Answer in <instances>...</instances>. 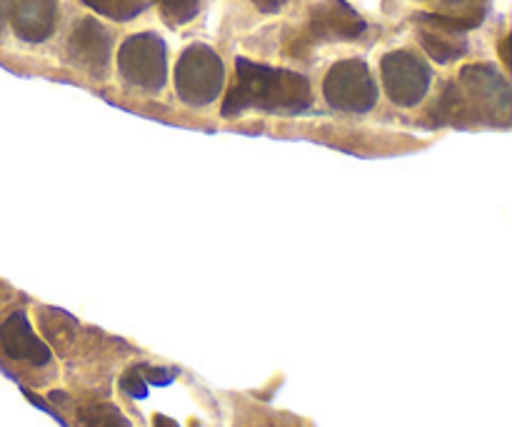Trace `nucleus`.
<instances>
[{
  "instance_id": "obj_1",
  "label": "nucleus",
  "mask_w": 512,
  "mask_h": 427,
  "mask_svg": "<svg viewBox=\"0 0 512 427\" xmlns=\"http://www.w3.org/2000/svg\"><path fill=\"white\" fill-rule=\"evenodd\" d=\"M310 105H313V88L305 75L238 58L235 85L225 98L223 115L235 118L250 108L278 115H300L310 110Z\"/></svg>"
},
{
  "instance_id": "obj_2",
  "label": "nucleus",
  "mask_w": 512,
  "mask_h": 427,
  "mask_svg": "<svg viewBox=\"0 0 512 427\" xmlns=\"http://www.w3.org/2000/svg\"><path fill=\"white\" fill-rule=\"evenodd\" d=\"M0 370L23 388H43L55 378L53 350L33 330L23 300L0 298Z\"/></svg>"
},
{
  "instance_id": "obj_3",
  "label": "nucleus",
  "mask_w": 512,
  "mask_h": 427,
  "mask_svg": "<svg viewBox=\"0 0 512 427\" xmlns=\"http://www.w3.org/2000/svg\"><path fill=\"white\" fill-rule=\"evenodd\" d=\"M468 125H500L508 128L512 93L510 83L495 65L478 63L463 68L458 80Z\"/></svg>"
},
{
  "instance_id": "obj_4",
  "label": "nucleus",
  "mask_w": 512,
  "mask_h": 427,
  "mask_svg": "<svg viewBox=\"0 0 512 427\" xmlns=\"http://www.w3.org/2000/svg\"><path fill=\"white\" fill-rule=\"evenodd\" d=\"M225 83V65L210 45L195 43L185 48L175 65V90L180 100L193 108L210 105Z\"/></svg>"
},
{
  "instance_id": "obj_5",
  "label": "nucleus",
  "mask_w": 512,
  "mask_h": 427,
  "mask_svg": "<svg viewBox=\"0 0 512 427\" xmlns=\"http://www.w3.org/2000/svg\"><path fill=\"white\" fill-rule=\"evenodd\" d=\"M118 70L125 83L148 93L163 90L168 80V48L155 33L130 35L118 53Z\"/></svg>"
},
{
  "instance_id": "obj_6",
  "label": "nucleus",
  "mask_w": 512,
  "mask_h": 427,
  "mask_svg": "<svg viewBox=\"0 0 512 427\" xmlns=\"http://www.w3.org/2000/svg\"><path fill=\"white\" fill-rule=\"evenodd\" d=\"M325 100L335 110L368 113L378 103V83L365 60H340L328 70L323 83Z\"/></svg>"
},
{
  "instance_id": "obj_7",
  "label": "nucleus",
  "mask_w": 512,
  "mask_h": 427,
  "mask_svg": "<svg viewBox=\"0 0 512 427\" xmlns=\"http://www.w3.org/2000/svg\"><path fill=\"white\" fill-rule=\"evenodd\" d=\"M383 85L388 98L400 108H413L428 95L433 70L420 55L410 50H393L380 63Z\"/></svg>"
},
{
  "instance_id": "obj_8",
  "label": "nucleus",
  "mask_w": 512,
  "mask_h": 427,
  "mask_svg": "<svg viewBox=\"0 0 512 427\" xmlns=\"http://www.w3.org/2000/svg\"><path fill=\"white\" fill-rule=\"evenodd\" d=\"M110 53H113V33L95 18H83L75 23L68 38V60L93 78L108 73Z\"/></svg>"
},
{
  "instance_id": "obj_9",
  "label": "nucleus",
  "mask_w": 512,
  "mask_h": 427,
  "mask_svg": "<svg viewBox=\"0 0 512 427\" xmlns=\"http://www.w3.org/2000/svg\"><path fill=\"white\" fill-rule=\"evenodd\" d=\"M368 23L360 18L358 10L345 0H320L310 10V28L300 43L310 48L325 40H355L365 33Z\"/></svg>"
},
{
  "instance_id": "obj_10",
  "label": "nucleus",
  "mask_w": 512,
  "mask_h": 427,
  "mask_svg": "<svg viewBox=\"0 0 512 427\" xmlns=\"http://www.w3.org/2000/svg\"><path fill=\"white\" fill-rule=\"evenodd\" d=\"M8 20L20 40L43 43L58 23V0H13Z\"/></svg>"
},
{
  "instance_id": "obj_11",
  "label": "nucleus",
  "mask_w": 512,
  "mask_h": 427,
  "mask_svg": "<svg viewBox=\"0 0 512 427\" xmlns=\"http://www.w3.org/2000/svg\"><path fill=\"white\" fill-rule=\"evenodd\" d=\"M50 405L45 403L43 408H70L73 410V423L68 427H133L128 418L123 415V410L118 405L108 403V400L98 398H78L73 400L68 393H60V390H53L48 395Z\"/></svg>"
},
{
  "instance_id": "obj_12",
  "label": "nucleus",
  "mask_w": 512,
  "mask_h": 427,
  "mask_svg": "<svg viewBox=\"0 0 512 427\" xmlns=\"http://www.w3.org/2000/svg\"><path fill=\"white\" fill-rule=\"evenodd\" d=\"M415 23H418L420 45H423L425 53L435 63H453V60L463 58L468 53V38H465V33L438 23L430 13L415 15Z\"/></svg>"
},
{
  "instance_id": "obj_13",
  "label": "nucleus",
  "mask_w": 512,
  "mask_h": 427,
  "mask_svg": "<svg viewBox=\"0 0 512 427\" xmlns=\"http://www.w3.org/2000/svg\"><path fill=\"white\" fill-rule=\"evenodd\" d=\"M490 13V0H433V18L448 28L468 33Z\"/></svg>"
},
{
  "instance_id": "obj_14",
  "label": "nucleus",
  "mask_w": 512,
  "mask_h": 427,
  "mask_svg": "<svg viewBox=\"0 0 512 427\" xmlns=\"http://www.w3.org/2000/svg\"><path fill=\"white\" fill-rule=\"evenodd\" d=\"M233 427H315L310 420L298 418L288 410H273L268 405L238 400Z\"/></svg>"
},
{
  "instance_id": "obj_15",
  "label": "nucleus",
  "mask_w": 512,
  "mask_h": 427,
  "mask_svg": "<svg viewBox=\"0 0 512 427\" xmlns=\"http://www.w3.org/2000/svg\"><path fill=\"white\" fill-rule=\"evenodd\" d=\"M88 8H93L95 13L105 15V18H113L118 23L125 20H133L143 13L150 5V0H83Z\"/></svg>"
},
{
  "instance_id": "obj_16",
  "label": "nucleus",
  "mask_w": 512,
  "mask_h": 427,
  "mask_svg": "<svg viewBox=\"0 0 512 427\" xmlns=\"http://www.w3.org/2000/svg\"><path fill=\"white\" fill-rule=\"evenodd\" d=\"M155 3L160 5L163 15L173 25L188 23L190 18H195L200 8V0H155Z\"/></svg>"
},
{
  "instance_id": "obj_17",
  "label": "nucleus",
  "mask_w": 512,
  "mask_h": 427,
  "mask_svg": "<svg viewBox=\"0 0 512 427\" xmlns=\"http://www.w3.org/2000/svg\"><path fill=\"white\" fill-rule=\"evenodd\" d=\"M250 3H253L258 10H263V13H278L288 0H250Z\"/></svg>"
},
{
  "instance_id": "obj_18",
  "label": "nucleus",
  "mask_w": 512,
  "mask_h": 427,
  "mask_svg": "<svg viewBox=\"0 0 512 427\" xmlns=\"http://www.w3.org/2000/svg\"><path fill=\"white\" fill-rule=\"evenodd\" d=\"M10 5H13V0H0V33H3L5 25H8Z\"/></svg>"
}]
</instances>
